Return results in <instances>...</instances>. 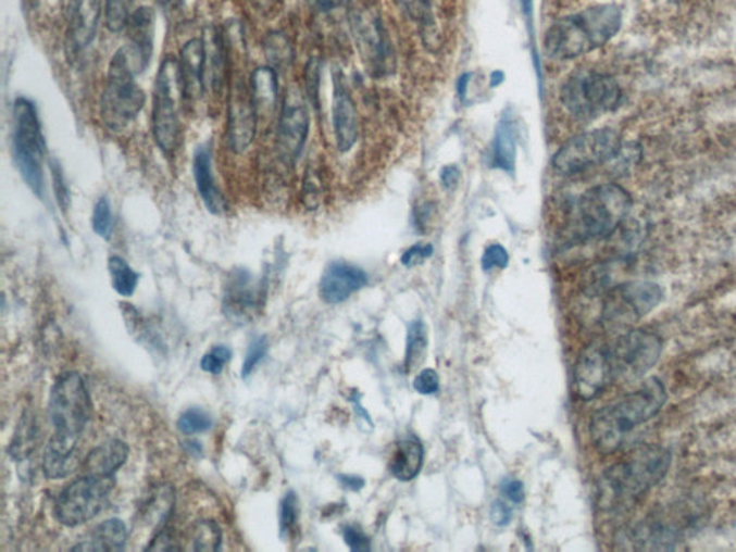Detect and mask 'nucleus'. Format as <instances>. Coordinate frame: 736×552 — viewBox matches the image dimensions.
I'll use <instances>...</instances> for the list:
<instances>
[{"mask_svg":"<svg viewBox=\"0 0 736 552\" xmlns=\"http://www.w3.org/2000/svg\"><path fill=\"white\" fill-rule=\"evenodd\" d=\"M671 453L656 444L635 449L622 462L609 467L599 482V505L607 512H622L637 504L668 475Z\"/></svg>","mask_w":736,"mask_h":552,"instance_id":"nucleus-1","label":"nucleus"},{"mask_svg":"<svg viewBox=\"0 0 736 552\" xmlns=\"http://www.w3.org/2000/svg\"><path fill=\"white\" fill-rule=\"evenodd\" d=\"M619 4L584 9L554 22L544 38V51L554 61H570L604 47L622 28Z\"/></svg>","mask_w":736,"mask_h":552,"instance_id":"nucleus-2","label":"nucleus"},{"mask_svg":"<svg viewBox=\"0 0 736 552\" xmlns=\"http://www.w3.org/2000/svg\"><path fill=\"white\" fill-rule=\"evenodd\" d=\"M666 400L663 382L650 378L633 393L595 413L590 423L592 444L603 455L620 451L637 426L658 416Z\"/></svg>","mask_w":736,"mask_h":552,"instance_id":"nucleus-3","label":"nucleus"},{"mask_svg":"<svg viewBox=\"0 0 736 552\" xmlns=\"http://www.w3.org/2000/svg\"><path fill=\"white\" fill-rule=\"evenodd\" d=\"M633 206L622 186L599 185L579 196L570 217V234L577 242L606 239L622 228Z\"/></svg>","mask_w":736,"mask_h":552,"instance_id":"nucleus-4","label":"nucleus"},{"mask_svg":"<svg viewBox=\"0 0 736 552\" xmlns=\"http://www.w3.org/2000/svg\"><path fill=\"white\" fill-rule=\"evenodd\" d=\"M136 75L126 47L120 48L111 58L100 104L102 123L111 131L126 130L145 109L146 92Z\"/></svg>","mask_w":736,"mask_h":552,"instance_id":"nucleus-5","label":"nucleus"},{"mask_svg":"<svg viewBox=\"0 0 736 552\" xmlns=\"http://www.w3.org/2000/svg\"><path fill=\"white\" fill-rule=\"evenodd\" d=\"M12 154L22 180L35 196L42 199L47 142L42 135L37 106L24 97L16 98L13 102Z\"/></svg>","mask_w":736,"mask_h":552,"instance_id":"nucleus-6","label":"nucleus"},{"mask_svg":"<svg viewBox=\"0 0 736 552\" xmlns=\"http://www.w3.org/2000/svg\"><path fill=\"white\" fill-rule=\"evenodd\" d=\"M49 413L55 426L51 442L77 448L79 436L92 414L91 398L78 373H66L58 378L52 389Z\"/></svg>","mask_w":736,"mask_h":552,"instance_id":"nucleus-7","label":"nucleus"},{"mask_svg":"<svg viewBox=\"0 0 736 552\" xmlns=\"http://www.w3.org/2000/svg\"><path fill=\"white\" fill-rule=\"evenodd\" d=\"M180 100L183 98L180 68L174 57L164 58L155 78L151 127L154 141L164 154L172 155L180 145Z\"/></svg>","mask_w":736,"mask_h":552,"instance_id":"nucleus-8","label":"nucleus"},{"mask_svg":"<svg viewBox=\"0 0 736 552\" xmlns=\"http://www.w3.org/2000/svg\"><path fill=\"white\" fill-rule=\"evenodd\" d=\"M561 102L574 117L591 120L622 105L623 90L609 74L578 71L561 88Z\"/></svg>","mask_w":736,"mask_h":552,"instance_id":"nucleus-9","label":"nucleus"},{"mask_svg":"<svg viewBox=\"0 0 736 552\" xmlns=\"http://www.w3.org/2000/svg\"><path fill=\"white\" fill-rule=\"evenodd\" d=\"M622 137L611 128H599L575 136L552 158V168L561 176H575L618 158Z\"/></svg>","mask_w":736,"mask_h":552,"instance_id":"nucleus-10","label":"nucleus"},{"mask_svg":"<svg viewBox=\"0 0 736 552\" xmlns=\"http://www.w3.org/2000/svg\"><path fill=\"white\" fill-rule=\"evenodd\" d=\"M115 485L114 476L84 475L62 491L57 516L66 527H78L100 514Z\"/></svg>","mask_w":736,"mask_h":552,"instance_id":"nucleus-11","label":"nucleus"},{"mask_svg":"<svg viewBox=\"0 0 736 552\" xmlns=\"http://www.w3.org/2000/svg\"><path fill=\"white\" fill-rule=\"evenodd\" d=\"M350 12L352 34L365 68L376 77L387 74L392 58L381 15L367 0H355Z\"/></svg>","mask_w":736,"mask_h":552,"instance_id":"nucleus-12","label":"nucleus"},{"mask_svg":"<svg viewBox=\"0 0 736 552\" xmlns=\"http://www.w3.org/2000/svg\"><path fill=\"white\" fill-rule=\"evenodd\" d=\"M615 380H632L645 376L658 363L663 344L653 333L635 329L610 342Z\"/></svg>","mask_w":736,"mask_h":552,"instance_id":"nucleus-13","label":"nucleus"},{"mask_svg":"<svg viewBox=\"0 0 736 552\" xmlns=\"http://www.w3.org/2000/svg\"><path fill=\"white\" fill-rule=\"evenodd\" d=\"M662 298V288L653 283H627L613 287L604 302V323L622 327L637 322L656 309Z\"/></svg>","mask_w":736,"mask_h":552,"instance_id":"nucleus-14","label":"nucleus"},{"mask_svg":"<svg viewBox=\"0 0 736 552\" xmlns=\"http://www.w3.org/2000/svg\"><path fill=\"white\" fill-rule=\"evenodd\" d=\"M310 133V113L302 93L289 88L280 105L276 124V150L285 163H296Z\"/></svg>","mask_w":736,"mask_h":552,"instance_id":"nucleus-15","label":"nucleus"},{"mask_svg":"<svg viewBox=\"0 0 736 552\" xmlns=\"http://www.w3.org/2000/svg\"><path fill=\"white\" fill-rule=\"evenodd\" d=\"M615 381L610 346L591 342L579 353L574 367V391L579 399L592 400Z\"/></svg>","mask_w":736,"mask_h":552,"instance_id":"nucleus-16","label":"nucleus"},{"mask_svg":"<svg viewBox=\"0 0 736 552\" xmlns=\"http://www.w3.org/2000/svg\"><path fill=\"white\" fill-rule=\"evenodd\" d=\"M258 117L251 88L242 78H234L227 105V141L235 153H245L255 140Z\"/></svg>","mask_w":736,"mask_h":552,"instance_id":"nucleus-17","label":"nucleus"},{"mask_svg":"<svg viewBox=\"0 0 736 552\" xmlns=\"http://www.w3.org/2000/svg\"><path fill=\"white\" fill-rule=\"evenodd\" d=\"M262 301V285L253 280L252 274L239 269L230 275L223 298V309L229 318L240 324L248 322L261 310Z\"/></svg>","mask_w":736,"mask_h":552,"instance_id":"nucleus-18","label":"nucleus"},{"mask_svg":"<svg viewBox=\"0 0 736 552\" xmlns=\"http://www.w3.org/2000/svg\"><path fill=\"white\" fill-rule=\"evenodd\" d=\"M207 42L203 38H194L183 46L178 68H180L182 90L185 100L195 102L207 90Z\"/></svg>","mask_w":736,"mask_h":552,"instance_id":"nucleus-19","label":"nucleus"},{"mask_svg":"<svg viewBox=\"0 0 736 552\" xmlns=\"http://www.w3.org/2000/svg\"><path fill=\"white\" fill-rule=\"evenodd\" d=\"M102 0H70L66 46L78 55L91 46L101 17Z\"/></svg>","mask_w":736,"mask_h":552,"instance_id":"nucleus-20","label":"nucleus"},{"mask_svg":"<svg viewBox=\"0 0 736 552\" xmlns=\"http://www.w3.org/2000/svg\"><path fill=\"white\" fill-rule=\"evenodd\" d=\"M128 43L126 47L132 65L137 74L149 66L154 48L155 13L149 7L133 12L127 24Z\"/></svg>","mask_w":736,"mask_h":552,"instance_id":"nucleus-21","label":"nucleus"},{"mask_svg":"<svg viewBox=\"0 0 736 552\" xmlns=\"http://www.w3.org/2000/svg\"><path fill=\"white\" fill-rule=\"evenodd\" d=\"M369 283V276L359 266L347 262H333L327 266L320 283V296L328 304H340L360 291Z\"/></svg>","mask_w":736,"mask_h":552,"instance_id":"nucleus-22","label":"nucleus"},{"mask_svg":"<svg viewBox=\"0 0 736 552\" xmlns=\"http://www.w3.org/2000/svg\"><path fill=\"white\" fill-rule=\"evenodd\" d=\"M333 128L337 149L347 153L359 140V114L340 77L334 78Z\"/></svg>","mask_w":736,"mask_h":552,"instance_id":"nucleus-23","label":"nucleus"},{"mask_svg":"<svg viewBox=\"0 0 736 552\" xmlns=\"http://www.w3.org/2000/svg\"><path fill=\"white\" fill-rule=\"evenodd\" d=\"M194 179L204 208L212 215H223L226 211V200L216 186L215 176H213L212 153L207 146H200L195 151Z\"/></svg>","mask_w":736,"mask_h":552,"instance_id":"nucleus-24","label":"nucleus"},{"mask_svg":"<svg viewBox=\"0 0 736 552\" xmlns=\"http://www.w3.org/2000/svg\"><path fill=\"white\" fill-rule=\"evenodd\" d=\"M519 149V127L512 113H503L495 130L492 145V164L499 171L514 175Z\"/></svg>","mask_w":736,"mask_h":552,"instance_id":"nucleus-25","label":"nucleus"},{"mask_svg":"<svg viewBox=\"0 0 736 552\" xmlns=\"http://www.w3.org/2000/svg\"><path fill=\"white\" fill-rule=\"evenodd\" d=\"M128 448L122 440L111 439L93 449L84 460V475L113 476L126 463Z\"/></svg>","mask_w":736,"mask_h":552,"instance_id":"nucleus-26","label":"nucleus"},{"mask_svg":"<svg viewBox=\"0 0 736 552\" xmlns=\"http://www.w3.org/2000/svg\"><path fill=\"white\" fill-rule=\"evenodd\" d=\"M423 444L416 436H406L397 443L390 461V472L396 479L408 482L421 474L423 466Z\"/></svg>","mask_w":736,"mask_h":552,"instance_id":"nucleus-27","label":"nucleus"},{"mask_svg":"<svg viewBox=\"0 0 736 552\" xmlns=\"http://www.w3.org/2000/svg\"><path fill=\"white\" fill-rule=\"evenodd\" d=\"M251 93L258 117H271L278 101V74L271 65L260 66L251 75Z\"/></svg>","mask_w":736,"mask_h":552,"instance_id":"nucleus-28","label":"nucleus"},{"mask_svg":"<svg viewBox=\"0 0 736 552\" xmlns=\"http://www.w3.org/2000/svg\"><path fill=\"white\" fill-rule=\"evenodd\" d=\"M128 538L126 524L122 519H109L98 525L96 529L79 542L77 551H120L126 545Z\"/></svg>","mask_w":736,"mask_h":552,"instance_id":"nucleus-29","label":"nucleus"},{"mask_svg":"<svg viewBox=\"0 0 736 552\" xmlns=\"http://www.w3.org/2000/svg\"><path fill=\"white\" fill-rule=\"evenodd\" d=\"M207 35L208 37L203 38L208 51L207 81L209 77L213 91L221 93L226 77L225 42L215 28H209Z\"/></svg>","mask_w":736,"mask_h":552,"instance_id":"nucleus-30","label":"nucleus"},{"mask_svg":"<svg viewBox=\"0 0 736 552\" xmlns=\"http://www.w3.org/2000/svg\"><path fill=\"white\" fill-rule=\"evenodd\" d=\"M77 449H65L49 443L43 455V472L49 479L66 478L82 467Z\"/></svg>","mask_w":736,"mask_h":552,"instance_id":"nucleus-31","label":"nucleus"},{"mask_svg":"<svg viewBox=\"0 0 736 552\" xmlns=\"http://www.w3.org/2000/svg\"><path fill=\"white\" fill-rule=\"evenodd\" d=\"M37 418L34 417L33 413L26 412L22 416L20 425L13 436L11 448H9V453L13 460L25 461L33 455L35 444H37Z\"/></svg>","mask_w":736,"mask_h":552,"instance_id":"nucleus-32","label":"nucleus"},{"mask_svg":"<svg viewBox=\"0 0 736 552\" xmlns=\"http://www.w3.org/2000/svg\"><path fill=\"white\" fill-rule=\"evenodd\" d=\"M427 328L423 322H413L409 325L408 342H406V368L413 372L422 366L427 354Z\"/></svg>","mask_w":736,"mask_h":552,"instance_id":"nucleus-33","label":"nucleus"},{"mask_svg":"<svg viewBox=\"0 0 736 552\" xmlns=\"http://www.w3.org/2000/svg\"><path fill=\"white\" fill-rule=\"evenodd\" d=\"M263 52L272 68L284 70L291 65L294 48L283 33H270L263 39Z\"/></svg>","mask_w":736,"mask_h":552,"instance_id":"nucleus-34","label":"nucleus"},{"mask_svg":"<svg viewBox=\"0 0 736 552\" xmlns=\"http://www.w3.org/2000/svg\"><path fill=\"white\" fill-rule=\"evenodd\" d=\"M109 269L111 275V283L115 291L122 297H132L136 292L138 284V274L132 269L126 260L122 256L114 255L109 260Z\"/></svg>","mask_w":736,"mask_h":552,"instance_id":"nucleus-35","label":"nucleus"},{"mask_svg":"<svg viewBox=\"0 0 736 552\" xmlns=\"http://www.w3.org/2000/svg\"><path fill=\"white\" fill-rule=\"evenodd\" d=\"M404 13L422 26L425 35H435L434 3L432 0H395Z\"/></svg>","mask_w":736,"mask_h":552,"instance_id":"nucleus-36","label":"nucleus"},{"mask_svg":"<svg viewBox=\"0 0 736 552\" xmlns=\"http://www.w3.org/2000/svg\"><path fill=\"white\" fill-rule=\"evenodd\" d=\"M222 534L212 520H199L190 531L191 549L196 551H217L221 549Z\"/></svg>","mask_w":736,"mask_h":552,"instance_id":"nucleus-37","label":"nucleus"},{"mask_svg":"<svg viewBox=\"0 0 736 552\" xmlns=\"http://www.w3.org/2000/svg\"><path fill=\"white\" fill-rule=\"evenodd\" d=\"M134 0H105V26L111 33L118 34L127 28L133 15Z\"/></svg>","mask_w":736,"mask_h":552,"instance_id":"nucleus-38","label":"nucleus"},{"mask_svg":"<svg viewBox=\"0 0 736 552\" xmlns=\"http://www.w3.org/2000/svg\"><path fill=\"white\" fill-rule=\"evenodd\" d=\"M91 224L93 231L101 238L110 239V236L113 235V211H111L110 200L105 196L97 200L92 211Z\"/></svg>","mask_w":736,"mask_h":552,"instance_id":"nucleus-39","label":"nucleus"},{"mask_svg":"<svg viewBox=\"0 0 736 552\" xmlns=\"http://www.w3.org/2000/svg\"><path fill=\"white\" fill-rule=\"evenodd\" d=\"M212 417L200 409H190L178 418L177 427L183 435H198L211 429Z\"/></svg>","mask_w":736,"mask_h":552,"instance_id":"nucleus-40","label":"nucleus"},{"mask_svg":"<svg viewBox=\"0 0 736 552\" xmlns=\"http://www.w3.org/2000/svg\"><path fill=\"white\" fill-rule=\"evenodd\" d=\"M298 500L294 492L285 495L283 504H280L279 528L280 536L288 537L294 531L298 523Z\"/></svg>","mask_w":736,"mask_h":552,"instance_id":"nucleus-41","label":"nucleus"},{"mask_svg":"<svg viewBox=\"0 0 736 552\" xmlns=\"http://www.w3.org/2000/svg\"><path fill=\"white\" fill-rule=\"evenodd\" d=\"M230 349H227L226 346H216L204 355L200 366H202L203 372L219 374L222 373L223 367L230 362Z\"/></svg>","mask_w":736,"mask_h":552,"instance_id":"nucleus-42","label":"nucleus"},{"mask_svg":"<svg viewBox=\"0 0 736 552\" xmlns=\"http://www.w3.org/2000/svg\"><path fill=\"white\" fill-rule=\"evenodd\" d=\"M49 168H51L53 191H55L57 202L60 204L62 211L65 212L66 209L70 208V187L66 185L64 172H62L60 163H58L57 160H51Z\"/></svg>","mask_w":736,"mask_h":552,"instance_id":"nucleus-43","label":"nucleus"},{"mask_svg":"<svg viewBox=\"0 0 736 552\" xmlns=\"http://www.w3.org/2000/svg\"><path fill=\"white\" fill-rule=\"evenodd\" d=\"M267 353V338L260 337L249 346L247 357H245L242 366V377L248 378L257 368L258 364L265 359Z\"/></svg>","mask_w":736,"mask_h":552,"instance_id":"nucleus-44","label":"nucleus"},{"mask_svg":"<svg viewBox=\"0 0 736 552\" xmlns=\"http://www.w3.org/2000/svg\"><path fill=\"white\" fill-rule=\"evenodd\" d=\"M510 262L507 249L502 244L494 243L486 248L484 256H482V268L484 271L503 269L507 268Z\"/></svg>","mask_w":736,"mask_h":552,"instance_id":"nucleus-45","label":"nucleus"},{"mask_svg":"<svg viewBox=\"0 0 736 552\" xmlns=\"http://www.w3.org/2000/svg\"><path fill=\"white\" fill-rule=\"evenodd\" d=\"M432 255H434V247L432 244H413L401 256V264L412 268V266L421 265L422 262H425Z\"/></svg>","mask_w":736,"mask_h":552,"instance_id":"nucleus-46","label":"nucleus"},{"mask_svg":"<svg viewBox=\"0 0 736 552\" xmlns=\"http://www.w3.org/2000/svg\"><path fill=\"white\" fill-rule=\"evenodd\" d=\"M413 386L421 394H435L440 387L439 376H437L435 369H423L414 380Z\"/></svg>","mask_w":736,"mask_h":552,"instance_id":"nucleus-47","label":"nucleus"},{"mask_svg":"<svg viewBox=\"0 0 736 552\" xmlns=\"http://www.w3.org/2000/svg\"><path fill=\"white\" fill-rule=\"evenodd\" d=\"M342 534H345L347 545L350 547L352 551L363 552L372 549V547H370L369 538L365 537L363 532L359 531V529L346 527L345 532Z\"/></svg>","mask_w":736,"mask_h":552,"instance_id":"nucleus-48","label":"nucleus"},{"mask_svg":"<svg viewBox=\"0 0 736 552\" xmlns=\"http://www.w3.org/2000/svg\"><path fill=\"white\" fill-rule=\"evenodd\" d=\"M305 79L308 96H310L311 101L316 102V97H319L320 65L315 60L308 62Z\"/></svg>","mask_w":736,"mask_h":552,"instance_id":"nucleus-49","label":"nucleus"},{"mask_svg":"<svg viewBox=\"0 0 736 552\" xmlns=\"http://www.w3.org/2000/svg\"><path fill=\"white\" fill-rule=\"evenodd\" d=\"M462 173L454 164H449L440 171V185L445 190L452 191L461 184Z\"/></svg>","mask_w":736,"mask_h":552,"instance_id":"nucleus-50","label":"nucleus"},{"mask_svg":"<svg viewBox=\"0 0 736 552\" xmlns=\"http://www.w3.org/2000/svg\"><path fill=\"white\" fill-rule=\"evenodd\" d=\"M490 519L498 527H507L512 520V510L506 502L497 501L490 506Z\"/></svg>","mask_w":736,"mask_h":552,"instance_id":"nucleus-51","label":"nucleus"},{"mask_svg":"<svg viewBox=\"0 0 736 552\" xmlns=\"http://www.w3.org/2000/svg\"><path fill=\"white\" fill-rule=\"evenodd\" d=\"M501 492L508 498V500L515 502V504H521L524 501L525 492L524 485L516 479H506L501 484Z\"/></svg>","mask_w":736,"mask_h":552,"instance_id":"nucleus-52","label":"nucleus"},{"mask_svg":"<svg viewBox=\"0 0 736 552\" xmlns=\"http://www.w3.org/2000/svg\"><path fill=\"white\" fill-rule=\"evenodd\" d=\"M159 7L163 9L167 15H173L182 11V8L185 7V0H158Z\"/></svg>","mask_w":736,"mask_h":552,"instance_id":"nucleus-53","label":"nucleus"},{"mask_svg":"<svg viewBox=\"0 0 736 552\" xmlns=\"http://www.w3.org/2000/svg\"><path fill=\"white\" fill-rule=\"evenodd\" d=\"M310 3L320 12H329L336 9L341 0H310Z\"/></svg>","mask_w":736,"mask_h":552,"instance_id":"nucleus-54","label":"nucleus"},{"mask_svg":"<svg viewBox=\"0 0 736 552\" xmlns=\"http://www.w3.org/2000/svg\"><path fill=\"white\" fill-rule=\"evenodd\" d=\"M521 7L522 12H524V15L526 16V20H528L531 37H534L533 35L534 0H521Z\"/></svg>","mask_w":736,"mask_h":552,"instance_id":"nucleus-55","label":"nucleus"},{"mask_svg":"<svg viewBox=\"0 0 736 552\" xmlns=\"http://www.w3.org/2000/svg\"><path fill=\"white\" fill-rule=\"evenodd\" d=\"M253 4L263 13L274 11L279 0H251Z\"/></svg>","mask_w":736,"mask_h":552,"instance_id":"nucleus-56","label":"nucleus"},{"mask_svg":"<svg viewBox=\"0 0 736 552\" xmlns=\"http://www.w3.org/2000/svg\"><path fill=\"white\" fill-rule=\"evenodd\" d=\"M471 74H465L463 77L459 78L458 81V93L461 97V100H465L467 93V86H470Z\"/></svg>","mask_w":736,"mask_h":552,"instance_id":"nucleus-57","label":"nucleus"},{"mask_svg":"<svg viewBox=\"0 0 736 552\" xmlns=\"http://www.w3.org/2000/svg\"><path fill=\"white\" fill-rule=\"evenodd\" d=\"M341 480L342 485H346L352 491H357V489H360L364 485L363 480L355 478V476H341Z\"/></svg>","mask_w":736,"mask_h":552,"instance_id":"nucleus-58","label":"nucleus"},{"mask_svg":"<svg viewBox=\"0 0 736 552\" xmlns=\"http://www.w3.org/2000/svg\"><path fill=\"white\" fill-rule=\"evenodd\" d=\"M502 78H503V75L501 73H499V71H497V73L492 74V78H490V79H492V83H490V84H492V87H497V86H499V84L502 83Z\"/></svg>","mask_w":736,"mask_h":552,"instance_id":"nucleus-59","label":"nucleus"}]
</instances>
